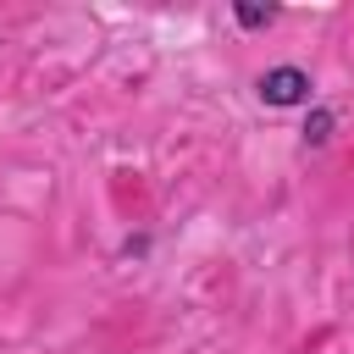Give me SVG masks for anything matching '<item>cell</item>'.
<instances>
[{"label":"cell","mask_w":354,"mask_h":354,"mask_svg":"<svg viewBox=\"0 0 354 354\" xmlns=\"http://www.w3.org/2000/svg\"><path fill=\"white\" fill-rule=\"evenodd\" d=\"M304 138H310V144H326V138H332V111H315V116L304 122Z\"/></svg>","instance_id":"cell-2"},{"label":"cell","mask_w":354,"mask_h":354,"mask_svg":"<svg viewBox=\"0 0 354 354\" xmlns=\"http://www.w3.org/2000/svg\"><path fill=\"white\" fill-rule=\"evenodd\" d=\"M260 100L266 105H299V100H310V72L304 66H271L260 77Z\"/></svg>","instance_id":"cell-1"},{"label":"cell","mask_w":354,"mask_h":354,"mask_svg":"<svg viewBox=\"0 0 354 354\" xmlns=\"http://www.w3.org/2000/svg\"><path fill=\"white\" fill-rule=\"evenodd\" d=\"M238 22L243 28H266V22H277V11H238Z\"/></svg>","instance_id":"cell-3"}]
</instances>
